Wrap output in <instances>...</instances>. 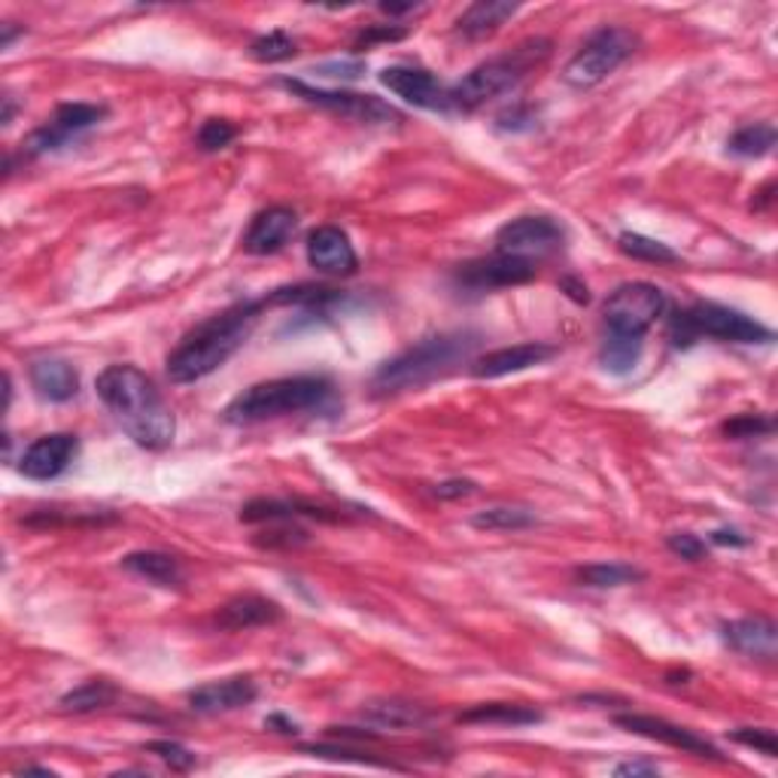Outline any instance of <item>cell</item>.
I'll list each match as a JSON object with an SVG mask.
<instances>
[{"label":"cell","mask_w":778,"mask_h":778,"mask_svg":"<svg viewBox=\"0 0 778 778\" xmlns=\"http://www.w3.org/2000/svg\"><path fill=\"white\" fill-rule=\"evenodd\" d=\"M238 137V128L225 119H207L198 132V146L204 153H217V149H225Z\"/></svg>","instance_id":"e575fe53"},{"label":"cell","mask_w":778,"mask_h":778,"mask_svg":"<svg viewBox=\"0 0 778 778\" xmlns=\"http://www.w3.org/2000/svg\"><path fill=\"white\" fill-rule=\"evenodd\" d=\"M365 721H371L377 727L389 729H408V727H423L429 721V712L423 705L401 703V700H380V703H368L362 708Z\"/></svg>","instance_id":"484cf974"},{"label":"cell","mask_w":778,"mask_h":778,"mask_svg":"<svg viewBox=\"0 0 778 778\" xmlns=\"http://www.w3.org/2000/svg\"><path fill=\"white\" fill-rule=\"evenodd\" d=\"M259 687L250 675H234V679L210 681L204 687H195L189 693V705L198 715H222V712H238L255 703Z\"/></svg>","instance_id":"ac0fdd59"},{"label":"cell","mask_w":778,"mask_h":778,"mask_svg":"<svg viewBox=\"0 0 778 778\" xmlns=\"http://www.w3.org/2000/svg\"><path fill=\"white\" fill-rule=\"evenodd\" d=\"M453 280L460 283L462 290L472 292L505 290V286H523V283L535 280V265L526 262V259L493 253L486 255V259H474V262L460 265Z\"/></svg>","instance_id":"7c38bea8"},{"label":"cell","mask_w":778,"mask_h":778,"mask_svg":"<svg viewBox=\"0 0 778 778\" xmlns=\"http://www.w3.org/2000/svg\"><path fill=\"white\" fill-rule=\"evenodd\" d=\"M614 724L623 727L627 733H635V736H644V739L663 742L669 748H679L684 754H696V757H712V760H721V751L715 745L703 736H696L693 729L681 727V724H672L666 717H654V715H618Z\"/></svg>","instance_id":"4fadbf2b"},{"label":"cell","mask_w":778,"mask_h":778,"mask_svg":"<svg viewBox=\"0 0 778 778\" xmlns=\"http://www.w3.org/2000/svg\"><path fill=\"white\" fill-rule=\"evenodd\" d=\"M295 231H298V213L292 207H267L243 234V250L250 255L277 253L292 241Z\"/></svg>","instance_id":"d6986e66"},{"label":"cell","mask_w":778,"mask_h":778,"mask_svg":"<svg viewBox=\"0 0 778 778\" xmlns=\"http://www.w3.org/2000/svg\"><path fill=\"white\" fill-rule=\"evenodd\" d=\"M265 302H238L229 311L210 316L207 323L189 332L180 347L168 356V377L174 383H195L201 377L213 375L219 365H225L253 335L255 323L262 316Z\"/></svg>","instance_id":"7a4b0ae2"},{"label":"cell","mask_w":778,"mask_h":778,"mask_svg":"<svg viewBox=\"0 0 778 778\" xmlns=\"http://www.w3.org/2000/svg\"><path fill=\"white\" fill-rule=\"evenodd\" d=\"M380 10L387 12V15H404V12L420 10V7H413V3H404V7H399V3H380Z\"/></svg>","instance_id":"681fc988"},{"label":"cell","mask_w":778,"mask_h":778,"mask_svg":"<svg viewBox=\"0 0 778 778\" xmlns=\"http://www.w3.org/2000/svg\"><path fill=\"white\" fill-rule=\"evenodd\" d=\"M97 396L116 423L146 450L168 448L177 435V420L156 383L134 365H109L95 380Z\"/></svg>","instance_id":"6da1fadb"},{"label":"cell","mask_w":778,"mask_h":778,"mask_svg":"<svg viewBox=\"0 0 778 778\" xmlns=\"http://www.w3.org/2000/svg\"><path fill=\"white\" fill-rule=\"evenodd\" d=\"M283 88H290L292 95H298L314 107H323L328 113H338L344 119L368 122V125H387L389 119L399 122L401 113L396 107L383 104L375 95H356V92H326V88H314V85H304L302 80H280Z\"/></svg>","instance_id":"9c48e42d"},{"label":"cell","mask_w":778,"mask_h":778,"mask_svg":"<svg viewBox=\"0 0 778 778\" xmlns=\"http://www.w3.org/2000/svg\"><path fill=\"white\" fill-rule=\"evenodd\" d=\"M283 618V608L277 602H271L265 596L243 593L229 599L225 606L219 608L217 623L222 630L241 632V630H255V627H267V623H277Z\"/></svg>","instance_id":"44dd1931"},{"label":"cell","mask_w":778,"mask_h":778,"mask_svg":"<svg viewBox=\"0 0 778 778\" xmlns=\"http://www.w3.org/2000/svg\"><path fill=\"white\" fill-rule=\"evenodd\" d=\"M146 751L158 754V757H161L170 769H177V772H186V769H192L195 766V754L189 751V748L177 745V742H168V739L149 742V745H146Z\"/></svg>","instance_id":"74e56055"},{"label":"cell","mask_w":778,"mask_h":778,"mask_svg":"<svg viewBox=\"0 0 778 778\" xmlns=\"http://www.w3.org/2000/svg\"><path fill=\"white\" fill-rule=\"evenodd\" d=\"M304 754H314V757H332V760H353V764L362 766H383V769H401L399 764L392 760H377V757H368V754L350 751V748H338V745H302Z\"/></svg>","instance_id":"836d02e7"},{"label":"cell","mask_w":778,"mask_h":778,"mask_svg":"<svg viewBox=\"0 0 778 778\" xmlns=\"http://www.w3.org/2000/svg\"><path fill=\"white\" fill-rule=\"evenodd\" d=\"M776 429L772 417H760V413H742L736 420L724 423V435L729 438H757V435H769Z\"/></svg>","instance_id":"8d00e7d4"},{"label":"cell","mask_w":778,"mask_h":778,"mask_svg":"<svg viewBox=\"0 0 778 778\" xmlns=\"http://www.w3.org/2000/svg\"><path fill=\"white\" fill-rule=\"evenodd\" d=\"M559 290L566 292L571 302H578V304L590 302V290H587V283H581V280L563 277V280H559Z\"/></svg>","instance_id":"ee69618b"},{"label":"cell","mask_w":778,"mask_h":778,"mask_svg":"<svg viewBox=\"0 0 778 778\" xmlns=\"http://www.w3.org/2000/svg\"><path fill=\"white\" fill-rule=\"evenodd\" d=\"M280 526H274L271 533H265V538H255L259 547H298L307 542V533L302 526H292V521H277Z\"/></svg>","instance_id":"f35d334b"},{"label":"cell","mask_w":778,"mask_h":778,"mask_svg":"<svg viewBox=\"0 0 778 778\" xmlns=\"http://www.w3.org/2000/svg\"><path fill=\"white\" fill-rule=\"evenodd\" d=\"M635 46H639V36L632 34L630 28L606 24L596 34H590V40L571 55L569 64L563 67V80L571 88H593L618 71L620 64L635 52Z\"/></svg>","instance_id":"52a82bcc"},{"label":"cell","mask_w":778,"mask_h":778,"mask_svg":"<svg viewBox=\"0 0 778 778\" xmlns=\"http://www.w3.org/2000/svg\"><path fill=\"white\" fill-rule=\"evenodd\" d=\"M477 340L481 338L474 332H450V335H435V338L420 340V344H413L404 353H399L396 359L380 365L371 387L377 392H383V396L425 387V383L448 375L450 368L472 359Z\"/></svg>","instance_id":"3957f363"},{"label":"cell","mask_w":778,"mask_h":778,"mask_svg":"<svg viewBox=\"0 0 778 778\" xmlns=\"http://www.w3.org/2000/svg\"><path fill=\"white\" fill-rule=\"evenodd\" d=\"M614 772H618V776H656L660 766L648 764V760H635V764L630 760V764H620Z\"/></svg>","instance_id":"bcb514c9"},{"label":"cell","mask_w":778,"mask_h":778,"mask_svg":"<svg viewBox=\"0 0 778 778\" xmlns=\"http://www.w3.org/2000/svg\"><path fill=\"white\" fill-rule=\"evenodd\" d=\"M563 241H566V231L550 217H521L511 219L496 231V253L526 259L535 265V259L557 253Z\"/></svg>","instance_id":"30bf717a"},{"label":"cell","mask_w":778,"mask_h":778,"mask_svg":"<svg viewBox=\"0 0 778 778\" xmlns=\"http://www.w3.org/2000/svg\"><path fill=\"white\" fill-rule=\"evenodd\" d=\"M620 253L632 255L639 262H654V265H663V262H679V253L669 250L666 243L654 241V238H644V234H635V231H623L618 238Z\"/></svg>","instance_id":"1f68e13d"},{"label":"cell","mask_w":778,"mask_h":778,"mask_svg":"<svg viewBox=\"0 0 778 778\" xmlns=\"http://www.w3.org/2000/svg\"><path fill=\"white\" fill-rule=\"evenodd\" d=\"M380 83L387 85L389 92H396L399 97H404L408 104L420 109H453L450 104V88L441 80H435L432 73L423 71V67H404V64H396V67H387L380 73Z\"/></svg>","instance_id":"5bb4252c"},{"label":"cell","mask_w":778,"mask_h":778,"mask_svg":"<svg viewBox=\"0 0 778 778\" xmlns=\"http://www.w3.org/2000/svg\"><path fill=\"white\" fill-rule=\"evenodd\" d=\"M557 356V347L550 344H542V340H529V344H514V347H502V350H493L474 359L472 362V375L477 380H496V377L505 375H517V371H526L533 365H542L547 359Z\"/></svg>","instance_id":"e0dca14e"},{"label":"cell","mask_w":778,"mask_h":778,"mask_svg":"<svg viewBox=\"0 0 778 778\" xmlns=\"http://www.w3.org/2000/svg\"><path fill=\"white\" fill-rule=\"evenodd\" d=\"M12 113H15V107H12V97L7 95V97H3V125H10Z\"/></svg>","instance_id":"f907efd6"},{"label":"cell","mask_w":778,"mask_h":778,"mask_svg":"<svg viewBox=\"0 0 778 778\" xmlns=\"http://www.w3.org/2000/svg\"><path fill=\"white\" fill-rule=\"evenodd\" d=\"M712 542H715V545H736V547L748 545V538H742L739 533H729V529H717V533H712Z\"/></svg>","instance_id":"7dc6e473"},{"label":"cell","mask_w":778,"mask_h":778,"mask_svg":"<svg viewBox=\"0 0 778 778\" xmlns=\"http://www.w3.org/2000/svg\"><path fill=\"white\" fill-rule=\"evenodd\" d=\"M729 739L739 742V745H745V748H754V751L766 754V757H776L778 754L776 733L766 727H739L729 733Z\"/></svg>","instance_id":"d590c367"},{"label":"cell","mask_w":778,"mask_h":778,"mask_svg":"<svg viewBox=\"0 0 778 778\" xmlns=\"http://www.w3.org/2000/svg\"><path fill=\"white\" fill-rule=\"evenodd\" d=\"M724 642L745 656L772 660L778 654V627L769 618H742L724 623Z\"/></svg>","instance_id":"ffe728a7"},{"label":"cell","mask_w":778,"mask_h":778,"mask_svg":"<svg viewBox=\"0 0 778 778\" xmlns=\"http://www.w3.org/2000/svg\"><path fill=\"white\" fill-rule=\"evenodd\" d=\"M80 453V441L76 435L67 432H55V435L36 438L31 448L24 450L19 460V472L31 481H52L71 469V462Z\"/></svg>","instance_id":"9a60e30c"},{"label":"cell","mask_w":778,"mask_h":778,"mask_svg":"<svg viewBox=\"0 0 778 778\" xmlns=\"http://www.w3.org/2000/svg\"><path fill=\"white\" fill-rule=\"evenodd\" d=\"M644 350L642 338H630V335H611L608 332L606 344L599 350V365L606 368L608 375H630L632 368L639 365Z\"/></svg>","instance_id":"4316f807"},{"label":"cell","mask_w":778,"mask_h":778,"mask_svg":"<svg viewBox=\"0 0 778 778\" xmlns=\"http://www.w3.org/2000/svg\"><path fill=\"white\" fill-rule=\"evenodd\" d=\"M462 724H502V727H529L542 721V712L521 703H484L460 715Z\"/></svg>","instance_id":"d4e9b609"},{"label":"cell","mask_w":778,"mask_h":778,"mask_svg":"<svg viewBox=\"0 0 778 778\" xmlns=\"http://www.w3.org/2000/svg\"><path fill=\"white\" fill-rule=\"evenodd\" d=\"M472 526L486 533H511V529L535 526V514L526 508H486L474 514Z\"/></svg>","instance_id":"4dcf8cb0"},{"label":"cell","mask_w":778,"mask_h":778,"mask_svg":"<svg viewBox=\"0 0 778 778\" xmlns=\"http://www.w3.org/2000/svg\"><path fill=\"white\" fill-rule=\"evenodd\" d=\"M116 700V687L109 681H85L80 684L76 691L64 693L61 696V708L64 712H76V715H85V712H97V708H107Z\"/></svg>","instance_id":"f1b7e54d"},{"label":"cell","mask_w":778,"mask_h":778,"mask_svg":"<svg viewBox=\"0 0 778 778\" xmlns=\"http://www.w3.org/2000/svg\"><path fill=\"white\" fill-rule=\"evenodd\" d=\"M778 134L769 122H757V125H745L729 137V153L742 158H760L766 153H772Z\"/></svg>","instance_id":"f546056e"},{"label":"cell","mask_w":778,"mask_h":778,"mask_svg":"<svg viewBox=\"0 0 778 778\" xmlns=\"http://www.w3.org/2000/svg\"><path fill=\"white\" fill-rule=\"evenodd\" d=\"M669 335L675 340V347H687L703 335L705 338L733 340V344H769L772 328H766L764 323L745 316L742 311L724 307V304L696 302L687 311H679L672 316Z\"/></svg>","instance_id":"8992f818"},{"label":"cell","mask_w":778,"mask_h":778,"mask_svg":"<svg viewBox=\"0 0 778 778\" xmlns=\"http://www.w3.org/2000/svg\"><path fill=\"white\" fill-rule=\"evenodd\" d=\"M606 326L611 335L644 338V332L666 314V292L654 283H623L608 295Z\"/></svg>","instance_id":"ba28073f"},{"label":"cell","mask_w":778,"mask_h":778,"mask_svg":"<svg viewBox=\"0 0 778 778\" xmlns=\"http://www.w3.org/2000/svg\"><path fill=\"white\" fill-rule=\"evenodd\" d=\"M122 569L134 571L137 578H146L158 587H182L186 581L180 559L161 550H134L128 557H122Z\"/></svg>","instance_id":"603a6c76"},{"label":"cell","mask_w":778,"mask_h":778,"mask_svg":"<svg viewBox=\"0 0 778 778\" xmlns=\"http://www.w3.org/2000/svg\"><path fill=\"white\" fill-rule=\"evenodd\" d=\"M298 52V43L292 40L286 31H271V34L255 36L250 43V55L262 64H277V61H290L295 59Z\"/></svg>","instance_id":"d6a6232c"},{"label":"cell","mask_w":778,"mask_h":778,"mask_svg":"<svg viewBox=\"0 0 778 778\" xmlns=\"http://www.w3.org/2000/svg\"><path fill=\"white\" fill-rule=\"evenodd\" d=\"M319 73H323V76H335V80H356V76L362 73V64H359V61H356V64H323Z\"/></svg>","instance_id":"f6af8a7d"},{"label":"cell","mask_w":778,"mask_h":778,"mask_svg":"<svg viewBox=\"0 0 778 778\" xmlns=\"http://www.w3.org/2000/svg\"><path fill=\"white\" fill-rule=\"evenodd\" d=\"M332 399V383L319 375L277 377L267 383L243 389L238 399L225 408V423L231 425H253L290 413H304L323 408Z\"/></svg>","instance_id":"277c9868"},{"label":"cell","mask_w":778,"mask_h":778,"mask_svg":"<svg viewBox=\"0 0 778 778\" xmlns=\"http://www.w3.org/2000/svg\"><path fill=\"white\" fill-rule=\"evenodd\" d=\"M533 125L535 116L526 107L508 109V113L498 116V128H505V132H526V128H533Z\"/></svg>","instance_id":"7bdbcfd3"},{"label":"cell","mask_w":778,"mask_h":778,"mask_svg":"<svg viewBox=\"0 0 778 778\" xmlns=\"http://www.w3.org/2000/svg\"><path fill=\"white\" fill-rule=\"evenodd\" d=\"M107 116V107H97V104H61L55 109V116L40 125L34 134H28L24 140V156H46L55 153L61 146H67L71 140H76L80 134L88 132L101 125Z\"/></svg>","instance_id":"8fae6325"},{"label":"cell","mask_w":778,"mask_h":778,"mask_svg":"<svg viewBox=\"0 0 778 778\" xmlns=\"http://www.w3.org/2000/svg\"><path fill=\"white\" fill-rule=\"evenodd\" d=\"M669 550L672 554H679L681 559H691V563H696V559H703L705 557V545L696 538V535H691V533H675V535H669Z\"/></svg>","instance_id":"60d3db41"},{"label":"cell","mask_w":778,"mask_h":778,"mask_svg":"<svg viewBox=\"0 0 778 778\" xmlns=\"http://www.w3.org/2000/svg\"><path fill=\"white\" fill-rule=\"evenodd\" d=\"M474 490V481H465V477H453V481H441V484H435L432 486V493H435L438 498H465V496H472Z\"/></svg>","instance_id":"b9f144b4"},{"label":"cell","mask_w":778,"mask_h":778,"mask_svg":"<svg viewBox=\"0 0 778 778\" xmlns=\"http://www.w3.org/2000/svg\"><path fill=\"white\" fill-rule=\"evenodd\" d=\"M575 578L584 587H623V584H635L642 581L644 571L635 569V566H627V563H590V566H581L575 571Z\"/></svg>","instance_id":"83f0119b"},{"label":"cell","mask_w":778,"mask_h":778,"mask_svg":"<svg viewBox=\"0 0 778 778\" xmlns=\"http://www.w3.org/2000/svg\"><path fill=\"white\" fill-rule=\"evenodd\" d=\"M265 727H280L277 733H298V727H295V724H290L286 717H280V715H271V717H267Z\"/></svg>","instance_id":"c3c4849f"},{"label":"cell","mask_w":778,"mask_h":778,"mask_svg":"<svg viewBox=\"0 0 778 778\" xmlns=\"http://www.w3.org/2000/svg\"><path fill=\"white\" fill-rule=\"evenodd\" d=\"M517 10H521L517 3H505V0H477L462 12L456 31L469 40H484V36L496 34Z\"/></svg>","instance_id":"cb8c5ba5"},{"label":"cell","mask_w":778,"mask_h":778,"mask_svg":"<svg viewBox=\"0 0 778 778\" xmlns=\"http://www.w3.org/2000/svg\"><path fill=\"white\" fill-rule=\"evenodd\" d=\"M404 36H408V28H401V24H371V28H365L362 34L356 36L353 49H368L375 46V43H396V40H404Z\"/></svg>","instance_id":"ab89813d"},{"label":"cell","mask_w":778,"mask_h":778,"mask_svg":"<svg viewBox=\"0 0 778 778\" xmlns=\"http://www.w3.org/2000/svg\"><path fill=\"white\" fill-rule=\"evenodd\" d=\"M31 387L46 401H71L80 392V377L64 359H36L31 365Z\"/></svg>","instance_id":"7402d4cb"},{"label":"cell","mask_w":778,"mask_h":778,"mask_svg":"<svg viewBox=\"0 0 778 778\" xmlns=\"http://www.w3.org/2000/svg\"><path fill=\"white\" fill-rule=\"evenodd\" d=\"M547 55H550V40H542V36L526 40L505 55H496L477 64L472 73H465L460 83L450 88V104L453 109L481 107L486 101L517 88Z\"/></svg>","instance_id":"5b68a950"},{"label":"cell","mask_w":778,"mask_h":778,"mask_svg":"<svg viewBox=\"0 0 778 778\" xmlns=\"http://www.w3.org/2000/svg\"><path fill=\"white\" fill-rule=\"evenodd\" d=\"M307 262L328 277H350L359 267V255L344 231L335 225H319L307 238Z\"/></svg>","instance_id":"2e32d148"}]
</instances>
